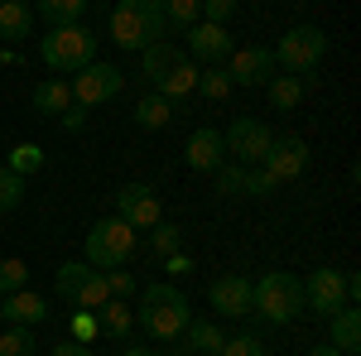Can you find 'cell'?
Instances as JSON below:
<instances>
[{
	"label": "cell",
	"mask_w": 361,
	"mask_h": 356,
	"mask_svg": "<svg viewBox=\"0 0 361 356\" xmlns=\"http://www.w3.org/2000/svg\"><path fill=\"white\" fill-rule=\"evenodd\" d=\"M188 323H193L188 294H178L173 284H145L140 289V328L154 342H178Z\"/></svg>",
	"instance_id": "6da1fadb"
},
{
	"label": "cell",
	"mask_w": 361,
	"mask_h": 356,
	"mask_svg": "<svg viewBox=\"0 0 361 356\" xmlns=\"http://www.w3.org/2000/svg\"><path fill=\"white\" fill-rule=\"evenodd\" d=\"M164 34H169L164 0H116V10H111V39H116V49L140 54V49L159 44Z\"/></svg>",
	"instance_id": "7a4b0ae2"
},
{
	"label": "cell",
	"mask_w": 361,
	"mask_h": 356,
	"mask_svg": "<svg viewBox=\"0 0 361 356\" xmlns=\"http://www.w3.org/2000/svg\"><path fill=\"white\" fill-rule=\"evenodd\" d=\"M250 313H260L270 328H289L304 313V279L289 270H270L250 284Z\"/></svg>",
	"instance_id": "3957f363"
},
{
	"label": "cell",
	"mask_w": 361,
	"mask_h": 356,
	"mask_svg": "<svg viewBox=\"0 0 361 356\" xmlns=\"http://www.w3.org/2000/svg\"><path fill=\"white\" fill-rule=\"evenodd\" d=\"M97 29H87L82 20L78 25H54L44 39H39V58H44V68L54 73V78H73L78 68H87L92 58H97Z\"/></svg>",
	"instance_id": "277c9868"
},
{
	"label": "cell",
	"mask_w": 361,
	"mask_h": 356,
	"mask_svg": "<svg viewBox=\"0 0 361 356\" xmlns=\"http://www.w3.org/2000/svg\"><path fill=\"white\" fill-rule=\"evenodd\" d=\"M140 250V236L130 221L121 217H102L92 231H87L82 241V260L92 270H121V265H130V255Z\"/></svg>",
	"instance_id": "5b68a950"
},
{
	"label": "cell",
	"mask_w": 361,
	"mask_h": 356,
	"mask_svg": "<svg viewBox=\"0 0 361 356\" xmlns=\"http://www.w3.org/2000/svg\"><path fill=\"white\" fill-rule=\"evenodd\" d=\"M270 54H275V68H279V73L308 78V73L328 58V34H323L318 25H294V29H284V39H279Z\"/></svg>",
	"instance_id": "8992f818"
},
{
	"label": "cell",
	"mask_w": 361,
	"mask_h": 356,
	"mask_svg": "<svg viewBox=\"0 0 361 356\" xmlns=\"http://www.w3.org/2000/svg\"><path fill=\"white\" fill-rule=\"evenodd\" d=\"M54 289H58L68 303H73V308H92V313L111 299V294H106V274L92 270L87 260H68V265H58Z\"/></svg>",
	"instance_id": "52a82bcc"
},
{
	"label": "cell",
	"mask_w": 361,
	"mask_h": 356,
	"mask_svg": "<svg viewBox=\"0 0 361 356\" xmlns=\"http://www.w3.org/2000/svg\"><path fill=\"white\" fill-rule=\"evenodd\" d=\"M121 82H126V78H121V68H116V63L92 58L87 68H78V73H73V82H68V87H73V106L97 111L102 102H111L116 92H121Z\"/></svg>",
	"instance_id": "ba28073f"
},
{
	"label": "cell",
	"mask_w": 361,
	"mask_h": 356,
	"mask_svg": "<svg viewBox=\"0 0 361 356\" xmlns=\"http://www.w3.org/2000/svg\"><path fill=\"white\" fill-rule=\"evenodd\" d=\"M304 308L318 318H333L337 308H347V274L333 270V265H318L304 279Z\"/></svg>",
	"instance_id": "9c48e42d"
},
{
	"label": "cell",
	"mask_w": 361,
	"mask_h": 356,
	"mask_svg": "<svg viewBox=\"0 0 361 356\" xmlns=\"http://www.w3.org/2000/svg\"><path fill=\"white\" fill-rule=\"evenodd\" d=\"M188 34V58H193L197 68H222L226 58H231V29L226 25H207V20H197V25L183 29Z\"/></svg>",
	"instance_id": "30bf717a"
},
{
	"label": "cell",
	"mask_w": 361,
	"mask_h": 356,
	"mask_svg": "<svg viewBox=\"0 0 361 356\" xmlns=\"http://www.w3.org/2000/svg\"><path fill=\"white\" fill-rule=\"evenodd\" d=\"M222 140H226V154H236L241 164H260L275 130L265 121H255V116H241V121H231V130H222Z\"/></svg>",
	"instance_id": "8fae6325"
},
{
	"label": "cell",
	"mask_w": 361,
	"mask_h": 356,
	"mask_svg": "<svg viewBox=\"0 0 361 356\" xmlns=\"http://www.w3.org/2000/svg\"><path fill=\"white\" fill-rule=\"evenodd\" d=\"M222 68H226V78H231V87H265L279 73L275 54L260 49V44H250V49H231V58H226Z\"/></svg>",
	"instance_id": "7c38bea8"
},
{
	"label": "cell",
	"mask_w": 361,
	"mask_h": 356,
	"mask_svg": "<svg viewBox=\"0 0 361 356\" xmlns=\"http://www.w3.org/2000/svg\"><path fill=\"white\" fill-rule=\"evenodd\" d=\"M116 217L130 221L135 231H149L154 221H164V207H159V192L149 183H126L116 192Z\"/></svg>",
	"instance_id": "4fadbf2b"
},
{
	"label": "cell",
	"mask_w": 361,
	"mask_h": 356,
	"mask_svg": "<svg viewBox=\"0 0 361 356\" xmlns=\"http://www.w3.org/2000/svg\"><path fill=\"white\" fill-rule=\"evenodd\" d=\"M260 168H270V173H275V183L304 178V168H308V140L275 135V140H270V149H265V159H260Z\"/></svg>",
	"instance_id": "5bb4252c"
},
{
	"label": "cell",
	"mask_w": 361,
	"mask_h": 356,
	"mask_svg": "<svg viewBox=\"0 0 361 356\" xmlns=\"http://www.w3.org/2000/svg\"><path fill=\"white\" fill-rule=\"evenodd\" d=\"M183 164L197 168V173H217V168L226 164V140H222V130H212V125L193 130V135H188V145H183Z\"/></svg>",
	"instance_id": "9a60e30c"
},
{
	"label": "cell",
	"mask_w": 361,
	"mask_h": 356,
	"mask_svg": "<svg viewBox=\"0 0 361 356\" xmlns=\"http://www.w3.org/2000/svg\"><path fill=\"white\" fill-rule=\"evenodd\" d=\"M0 313H5L10 328H39V323H49V299L34 294L25 284V289H15V294H0Z\"/></svg>",
	"instance_id": "2e32d148"
},
{
	"label": "cell",
	"mask_w": 361,
	"mask_h": 356,
	"mask_svg": "<svg viewBox=\"0 0 361 356\" xmlns=\"http://www.w3.org/2000/svg\"><path fill=\"white\" fill-rule=\"evenodd\" d=\"M207 303H212L222 318H246L250 313V279L246 274H222V279H212Z\"/></svg>",
	"instance_id": "e0dca14e"
},
{
	"label": "cell",
	"mask_w": 361,
	"mask_h": 356,
	"mask_svg": "<svg viewBox=\"0 0 361 356\" xmlns=\"http://www.w3.org/2000/svg\"><path fill=\"white\" fill-rule=\"evenodd\" d=\"M197 73H202V68H197L193 58L183 54V58H178V63L164 73V78L154 82V92H159V97H169V102H183L188 92H197Z\"/></svg>",
	"instance_id": "ac0fdd59"
},
{
	"label": "cell",
	"mask_w": 361,
	"mask_h": 356,
	"mask_svg": "<svg viewBox=\"0 0 361 356\" xmlns=\"http://www.w3.org/2000/svg\"><path fill=\"white\" fill-rule=\"evenodd\" d=\"M34 29V10L25 0H0V39L5 44H25Z\"/></svg>",
	"instance_id": "d6986e66"
},
{
	"label": "cell",
	"mask_w": 361,
	"mask_h": 356,
	"mask_svg": "<svg viewBox=\"0 0 361 356\" xmlns=\"http://www.w3.org/2000/svg\"><path fill=\"white\" fill-rule=\"evenodd\" d=\"M328 328H333V347L337 352H357L361 347V313H357V303H347V308H337L333 318H328Z\"/></svg>",
	"instance_id": "ffe728a7"
},
{
	"label": "cell",
	"mask_w": 361,
	"mask_h": 356,
	"mask_svg": "<svg viewBox=\"0 0 361 356\" xmlns=\"http://www.w3.org/2000/svg\"><path fill=\"white\" fill-rule=\"evenodd\" d=\"M97 323H102V337L126 342L130 328H135V313H130V303H126V299H106L102 308H97Z\"/></svg>",
	"instance_id": "44dd1931"
},
{
	"label": "cell",
	"mask_w": 361,
	"mask_h": 356,
	"mask_svg": "<svg viewBox=\"0 0 361 356\" xmlns=\"http://www.w3.org/2000/svg\"><path fill=\"white\" fill-rule=\"evenodd\" d=\"M68 106H73V87H68V78H49V82L34 87V111H39V116H63Z\"/></svg>",
	"instance_id": "7402d4cb"
},
{
	"label": "cell",
	"mask_w": 361,
	"mask_h": 356,
	"mask_svg": "<svg viewBox=\"0 0 361 356\" xmlns=\"http://www.w3.org/2000/svg\"><path fill=\"white\" fill-rule=\"evenodd\" d=\"M169 121H173V102H169V97L149 92V97H140V102H135V125H140V130H164Z\"/></svg>",
	"instance_id": "603a6c76"
},
{
	"label": "cell",
	"mask_w": 361,
	"mask_h": 356,
	"mask_svg": "<svg viewBox=\"0 0 361 356\" xmlns=\"http://www.w3.org/2000/svg\"><path fill=\"white\" fill-rule=\"evenodd\" d=\"M183 342H188L197 356H217L222 342H226V332L217 328V323H207V318H193V323L183 328Z\"/></svg>",
	"instance_id": "cb8c5ba5"
},
{
	"label": "cell",
	"mask_w": 361,
	"mask_h": 356,
	"mask_svg": "<svg viewBox=\"0 0 361 356\" xmlns=\"http://www.w3.org/2000/svg\"><path fill=\"white\" fill-rule=\"evenodd\" d=\"M265 92H270V106H275V111H294L299 102H304V78H294V73H275V78L265 82Z\"/></svg>",
	"instance_id": "d4e9b609"
},
{
	"label": "cell",
	"mask_w": 361,
	"mask_h": 356,
	"mask_svg": "<svg viewBox=\"0 0 361 356\" xmlns=\"http://www.w3.org/2000/svg\"><path fill=\"white\" fill-rule=\"evenodd\" d=\"M178 49H173V44H164V39H159V44H149V49H140V73H145V78H149V82H159V78H164L169 68H173V63H178Z\"/></svg>",
	"instance_id": "484cf974"
},
{
	"label": "cell",
	"mask_w": 361,
	"mask_h": 356,
	"mask_svg": "<svg viewBox=\"0 0 361 356\" xmlns=\"http://www.w3.org/2000/svg\"><path fill=\"white\" fill-rule=\"evenodd\" d=\"M87 5H92V0H39V20L49 29L54 25H78Z\"/></svg>",
	"instance_id": "4316f807"
},
{
	"label": "cell",
	"mask_w": 361,
	"mask_h": 356,
	"mask_svg": "<svg viewBox=\"0 0 361 356\" xmlns=\"http://www.w3.org/2000/svg\"><path fill=\"white\" fill-rule=\"evenodd\" d=\"M149 250H154V255H178V250H183V231H178V221H154V226H149Z\"/></svg>",
	"instance_id": "83f0119b"
},
{
	"label": "cell",
	"mask_w": 361,
	"mask_h": 356,
	"mask_svg": "<svg viewBox=\"0 0 361 356\" xmlns=\"http://www.w3.org/2000/svg\"><path fill=\"white\" fill-rule=\"evenodd\" d=\"M5 168H15L20 178H29V173H39V168H44V149H39V145H15V149H10V159H5Z\"/></svg>",
	"instance_id": "f1b7e54d"
},
{
	"label": "cell",
	"mask_w": 361,
	"mask_h": 356,
	"mask_svg": "<svg viewBox=\"0 0 361 356\" xmlns=\"http://www.w3.org/2000/svg\"><path fill=\"white\" fill-rule=\"evenodd\" d=\"M20 202H25V178L0 164V212H15Z\"/></svg>",
	"instance_id": "f546056e"
},
{
	"label": "cell",
	"mask_w": 361,
	"mask_h": 356,
	"mask_svg": "<svg viewBox=\"0 0 361 356\" xmlns=\"http://www.w3.org/2000/svg\"><path fill=\"white\" fill-rule=\"evenodd\" d=\"M197 92H202L207 102H226V92H231L226 68H202V73H197Z\"/></svg>",
	"instance_id": "4dcf8cb0"
},
{
	"label": "cell",
	"mask_w": 361,
	"mask_h": 356,
	"mask_svg": "<svg viewBox=\"0 0 361 356\" xmlns=\"http://www.w3.org/2000/svg\"><path fill=\"white\" fill-rule=\"evenodd\" d=\"M275 188H279L275 173H270V168H260V164H250L246 178H241V197H270Z\"/></svg>",
	"instance_id": "1f68e13d"
},
{
	"label": "cell",
	"mask_w": 361,
	"mask_h": 356,
	"mask_svg": "<svg viewBox=\"0 0 361 356\" xmlns=\"http://www.w3.org/2000/svg\"><path fill=\"white\" fill-rule=\"evenodd\" d=\"M197 20H202L197 15V0H164V25L169 29H188Z\"/></svg>",
	"instance_id": "d6a6232c"
},
{
	"label": "cell",
	"mask_w": 361,
	"mask_h": 356,
	"mask_svg": "<svg viewBox=\"0 0 361 356\" xmlns=\"http://www.w3.org/2000/svg\"><path fill=\"white\" fill-rule=\"evenodd\" d=\"M25 284H29V265L15 260V255H5V260H0V294H15V289H25Z\"/></svg>",
	"instance_id": "836d02e7"
},
{
	"label": "cell",
	"mask_w": 361,
	"mask_h": 356,
	"mask_svg": "<svg viewBox=\"0 0 361 356\" xmlns=\"http://www.w3.org/2000/svg\"><path fill=\"white\" fill-rule=\"evenodd\" d=\"M68 332H73V342H97V337H102V323H97V313H92V308H73Z\"/></svg>",
	"instance_id": "e575fe53"
},
{
	"label": "cell",
	"mask_w": 361,
	"mask_h": 356,
	"mask_svg": "<svg viewBox=\"0 0 361 356\" xmlns=\"http://www.w3.org/2000/svg\"><path fill=\"white\" fill-rule=\"evenodd\" d=\"M0 356H34V332L29 328L0 332Z\"/></svg>",
	"instance_id": "d590c367"
},
{
	"label": "cell",
	"mask_w": 361,
	"mask_h": 356,
	"mask_svg": "<svg viewBox=\"0 0 361 356\" xmlns=\"http://www.w3.org/2000/svg\"><path fill=\"white\" fill-rule=\"evenodd\" d=\"M217 356H265V347H260V337L255 332H236V337H226L222 352Z\"/></svg>",
	"instance_id": "8d00e7d4"
},
{
	"label": "cell",
	"mask_w": 361,
	"mask_h": 356,
	"mask_svg": "<svg viewBox=\"0 0 361 356\" xmlns=\"http://www.w3.org/2000/svg\"><path fill=\"white\" fill-rule=\"evenodd\" d=\"M197 15H202L207 25H231V15H236V0H197Z\"/></svg>",
	"instance_id": "74e56055"
},
{
	"label": "cell",
	"mask_w": 361,
	"mask_h": 356,
	"mask_svg": "<svg viewBox=\"0 0 361 356\" xmlns=\"http://www.w3.org/2000/svg\"><path fill=\"white\" fill-rule=\"evenodd\" d=\"M106 274V294H111V299H130V294H135V274L126 270V265H121V270H102Z\"/></svg>",
	"instance_id": "f35d334b"
},
{
	"label": "cell",
	"mask_w": 361,
	"mask_h": 356,
	"mask_svg": "<svg viewBox=\"0 0 361 356\" xmlns=\"http://www.w3.org/2000/svg\"><path fill=\"white\" fill-rule=\"evenodd\" d=\"M241 178H246V168L222 164L217 168V192H222V197H241Z\"/></svg>",
	"instance_id": "ab89813d"
},
{
	"label": "cell",
	"mask_w": 361,
	"mask_h": 356,
	"mask_svg": "<svg viewBox=\"0 0 361 356\" xmlns=\"http://www.w3.org/2000/svg\"><path fill=\"white\" fill-rule=\"evenodd\" d=\"M58 121H63V130H82V125H87V111L82 106H68Z\"/></svg>",
	"instance_id": "60d3db41"
},
{
	"label": "cell",
	"mask_w": 361,
	"mask_h": 356,
	"mask_svg": "<svg viewBox=\"0 0 361 356\" xmlns=\"http://www.w3.org/2000/svg\"><path fill=\"white\" fill-rule=\"evenodd\" d=\"M54 356H97V352H92L87 342H58V347H54Z\"/></svg>",
	"instance_id": "b9f144b4"
},
{
	"label": "cell",
	"mask_w": 361,
	"mask_h": 356,
	"mask_svg": "<svg viewBox=\"0 0 361 356\" xmlns=\"http://www.w3.org/2000/svg\"><path fill=\"white\" fill-rule=\"evenodd\" d=\"M164 270H169V274H188V270H193V260L178 250V255H169V260H164Z\"/></svg>",
	"instance_id": "7bdbcfd3"
},
{
	"label": "cell",
	"mask_w": 361,
	"mask_h": 356,
	"mask_svg": "<svg viewBox=\"0 0 361 356\" xmlns=\"http://www.w3.org/2000/svg\"><path fill=\"white\" fill-rule=\"evenodd\" d=\"M308 356H347V352H337L333 342H318V347H313V352H308Z\"/></svg>",
	"instance_id": "ee69618b"
},
{
	"label": "cell",
	"mask_w": 361,
	"mask_h": 356,
	"mask_svg": "<svg viewBox=\"0 0 361 356\" xmlns=\"http://www.w3.org/2000/svg\"><path fill=\"white\" fill-rule=\"evenodd\" d=\"M121 356H159V352H149V347H126Z\"/></svg>",
	"instance_id": "f6af8a7d"
},
{
	"label": "cell",
	"mask_w": 361,
	"mask_h": 356,
	"mask_svg": "<svg viewBox=\"0 0 361 356\" xmlns=\"http://www.w3.org/2000/svg\"><path fill=\"white\" fill-rule=\"evenodd\" d=\"M25 5H29V0H25Z\"/></svg>",
	"instance_id": "bcb514c9"
}]
</instances>
